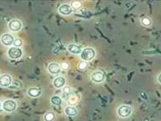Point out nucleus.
<instances>
[{"instance_id": "f257e3e1", "label": "nucleus", "mask_w": 161, "mask_h": 121, "mask_svg": "<svg viewBox=\"0 0 161 121\" xmlns=\"http://www.w3.org/2000/svg\"><path fill=\"white\" fill-rule=\"evenodd\" d=\"M132 113V109L130 106L122 104L117 109V114L120 118H125L130 117Z\"/></svg>"}, {"instance_id": "f03ea898", "label": "nucleus", "mask_w": 161, "mask_h": 121, "mask_svg": "<svg viewBox=\"0 0 161 121\" xmlns=\"http://www.w3.org/2000/svg\"><path fill=\"white\" fill-rule=\"evenodd\" d=\"M96 55L95 50L92 47H85L81 53V58L85 61L92 60Z\"/></svg>"}, {"instance_id": "7ed1b4c3", "label": "nucleus", "mask_w": 161, "mask_h": 121, "mask_svg": "<svg viewBox=\"0 0 161 121\" xmlns=\"http://www.w3.org/2000/svg\"><path fill=\"white\" fill-rule=\"evenodd\" d=\"M8 55L9 58L14 60H17L22 57L23 55V52L22 49L20 47H11L8 51Z\"/></svg>"}, {"instance_id": "20e7f679", "label": "nucleus", "mask_w": 161, "mask_h": 121, "mask_svg": "<svg viewBox=\"0 0 161 121\" xmlns=\"http://www.w3.org/2000/svg\"><path fill=\"white\" fill-rule=\"evenodd\" d=\"M17 103L12 99H8L4 101L2 104L3 109L7 112H14L17 108Z\"/></svg>"}, {"instance_id": "39448f33", "label": "nucleus", "mask_w": 161, "mask_h": 121, "mask_svg": "<svg viewBox=\"0 0 161 121\" xmlns=\"http://www.w3.org/2000/svg\"><path fill=\"white\" fill-rule=\"evenodd\" d=\"M91 80L96 84L102 83L105 79V75L103 72L100 71L93 72L90 76Z\"/></svg>"}, {"instance_id": "423d86ee", "label": "nucleus", "mask_w": 161, "mask_h": 121, "mask_svg": "<svg viewBox=\"0 0 161 121\" xmlns=\"http://www.w3.org/2000/svg\"><path fill=\"white\" fill-rule=\"evenodd\" d=\"M8 28L12 31H19L22 28V23L18 20L14 19L9 22Z\"/></svg>"}, {"instance_id": "0eeeda50", "label": "nucleus", "mask_w": 161, "mask_h": 121, "mask_svg": "<svg viewBox=\"0 0 161 121\" xmlns=\"http://www.w3.org/2000/svg\"><path fill=\"white\" fill-rule=\"evenodd\" d=\"M12 82V77L8 74H4L1 75L0 86L2 87H9Z\"/></svg>"}, {"instance_id": "6e6552de", "label": "nucleus", "mask_w": 161, "mask_h": 121, "mask_svg": "<svg viewBox=\"0 0 161 121\" xmlns=\"http://www.w3.org/2000/svg\"><path fill=\"white\" fill-rule=\"evenodd\" d=\"M14 38L10 34H4L2 35L1 37V41L3 45L5 46H11L14 42Z\"/></svg>"}, {"instance_id": "1a4fd4ad", "label": "nucleus", "mask_w": 161, "mask_h": 121, "mask_svg": "<svg viewBox=\"0 0 161 121\" xmlns=\"http://www.w3.org/2000/svg\"><path fill=\"white\" fill-rule=\"evenodd\" d=\"M60 14L64 15V16H68L72 14L73 9V8L71 7V5L65 3L63 4L60 6L58 9Z\"/></svg>"}, {"instance_id": "9d476101", "label": "nucleus", "mask_w": 161, "mask_h": 121, "mask_svg": "<svg viewBox=\"0 0 161 121\" xmlns=\"http://www.w3.org/2000/svg\"><path fill=\"white\" fill-rule=\"evenodd\" d=\"M47 70L50 73L53 75H56L61 72V67L57 63H51L48 65Z\"/></svg>"}, {"instance_id": "9b49d317", "label": "nucleus", "mask_w": 161, "mask_h": 121, "mask_svg": "<svg viewBox=\"0 0 161 121\" xmlns=\"http://www.w3.org/2000/svg\"><path fill=\"white\" fill-rule=\"evenodd\" d=\"M27 94L31 98H36L42 94V90L38 87H32L28 88L27 92Z\"/></svg>"}, {"instance_id": "f8f14e48", "label": "nucleus", "mask_w": 161, "mask_h": 121, "mask_svg": "<svg viewBox=\"0 0 161 121\" xmlns=\"http://www.w3.org/2000/svg\"><path fill=\"white\" fill-rule=\"evenodd\" d=\"M66 84L65 78L61 76L55 78L53 80V86L57 89H60L65 86Z\"/></svg>"}, {"instance_id": "ddd939ff", "label": "nucleus", "mask_w": 161, "mask_h": 121, "mask_svg": "<svg viewBox=\"0 0 161 121\" xmlns=\"http://www.w3.org/2000/svg\"><path fill=\"white\" fill-rule=\"evenodd\" d=\"M67 49L69 52L74 55H79L82 52V50L79 46L74 44H71L67 47Z\"/></svg>"}, {"instance_id": "4468645a", "label": "nucleus", "mask_w": 161, "mask_h": 121, "mask_svg": "<svg viewBox=\"0 0 161 121\" xmlns=\"http://www.w3.org/2000/svg\"><path fill=\"white\" fill-rule=\"evenodd\" d=\"M66 115L69 117H75L77 115L78 111L75 107L73 106H68L65 109Z\"/></svg>"}, {"instance_id": "2eb2a0df", "label": "nucleus", "mask_w": 161, "mask_h": 121, "mask_svg": "<svg viewBox=\"0 0 161 121\" xmlns=\"http://www.w3.org/2000/svg\"><path fill=\"white\" fill-rule=\"evenodd\" d=\"M140 22L142 26L144 27H149L152 26V19L148 16H144L141 18Z\"/></svg>"}, {"instance_id": "dca6fc26", "label": "nucleus", "mask_w": 161, "mask_h": 121, "mask_svg": "<svg viewBox=\"0 0 161 121\" xmlns=\"http://www.w3.org/2000/svg\"><path fill=\"white\" fill-rule=\"evenodd\" d=\"M50 101H51V104L57 106H59L60 105H61L62 103V98L58 95L53 96L51 98Z\"/></svg>"}, {"instance_id": "f3484780", "label": "nucleus", "mask_w": 161, "mask_h": 121, "mask_svg": "<svg viewBox=\"0 0 161 121\" xmlns=\"http://www.w3.org/2000/svg\"><path fill=\"white\" fill-rule=\"evenodd\" d=\"M55 114L53 112H49L45 114L44 119L45 121H53L55 119Z\"/></svg>"}, {"instance_id": "a211bd4d", "label": "nucleus", "mask_w": 161, "mask_h": 121, "mask_svg": "<svg viewBox=\"0 0 161 121\" xmlns=\"http://www.w3.org/2000/svg\"><path fill=\"white\" fill-rule=\"evenodd\" d=\"M22 85L20 82L15 81L12 82V85L8 88L12 90H19L22 88Z\"/></svg>"}, {"instance_id": "6ab92c4d", "label": "nucleus", "mask_w": 161, "mask_h": 121, "mask_svg": "<svg viewBox=\"0 0 161 121\" xmlns=\"http://www.w3.org/2000/svg\"><path fill=\"white\" fill-rule=\"evenodd\" d=\"M22 44H23V41L20 38H16L15 39L14 42L13 44L14 46L15 47H20V46L22 45Z\"/></svg>"}, {"instance_id": "aec40b11", "label": "nucleus", "mask_w": 161, "mask_h": 121, "mask_svg": "<svg viewBox=\"0 0 161 121\" xmlns=\"http://www.w3.org/2000/svg\"><path fill=\"white\" fill-rule=\"evenodd\" d=\"M81 6V3L77 1H73L71 4V7L73 8H75V9L79 8Z\"/></svg>"}, {"instance_id": "412c9836", "label": "nucleus", "mask_w": 161, "mask_h": 121, "mask_svg": "<svg viewBox=\"0 0 161 121\" xmlns=\"http://www.w3.org/2000/svg\"><path fill=\"white\" fill-rule=\"evenodd\" d=\"M88 66V64L85 62V61H82L81 62L79 65V69L81 70H84Z\"/></svg>"}, {"instance_id": "4be33fe9", "label": "nucleus", "mask_w": 161, "mask_h": 121, "mask_svg": "<svg viewBox=\"0 0 161 121\" xmlns=\"http://www.w3.org/2000/svg\"><path fill=\"white\" fill-rule=\"evenodd\" d=\"M63 92L65 94H69L71 92V88L68 86H64L63 87Z\"/></svg>"}, {"instance_id": "5701e85b", "label": "nucleus", "mask_w": 161, "mask_h": 121, "mask_svg": "<svg viewBox=\"0 0 161 121\" xmlns=\"http://www.w3.org/2000/svg\"><path fill=\"white\" fill-rule=\"evenodd\" d=\"M61 67V69L63 70H67L69 69V65L66 63H62Z\"/></svg>"}, {"instance_id": "b1692460", "label": "nucleus", "mask_w": 161, "mask_h": 121, "mask_svg": "<svg viewBox=\"0 0 161 121\" xmlns=\"http://www.w3.org/2000/svg\"><path fill=\"white\" fill-rule=\"evenodd\" d=\"M157 81L160 84H161V73L158 74L157 77Z\"/></svg>"}]
</instances>
